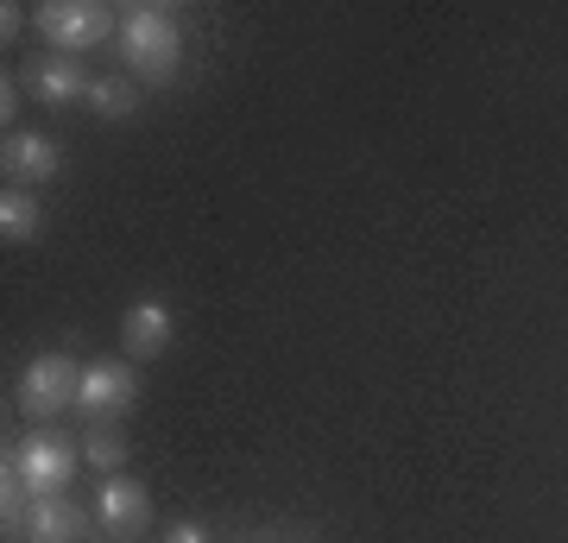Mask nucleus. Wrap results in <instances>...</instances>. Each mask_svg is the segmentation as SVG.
Masks as SVG:
<instances>
[{
	"instance_id": "f257e3e1",
	"label": "nucleus",
	"mask_w": 568,
	"mask_h": 543,
	"mask_svg": "<svg viewBox=\"0 0 568 543\" xmlns=\"http://www.w3.org/2000/svg\"><path fill=\"white\" fill-rule=\"evenodd\" d=\"M114 51L133 70V82H171L183 63V32L164 7H121L114 26Z\"/></svg>"
},
{
	"instance_id": "f03ea898",
	"label": "nucleus",
	"mask_w": 568,
	"mask_h": 543,
	"mask_svg": "<svg viewBox=\"0 0 568 543\" xmlns=\"http://www.w3.org/2000/svg\"><path fill=\"white\" fill-rule=\"evenodd\" d=\"M114 13H108L102 0H44L39 7V32L51 39V51L63 58H77V51H95V44L114 39Z\"/></svg>"
},
{
	"instance_id": "7ed1b4c3",
	"label": "nucleus",
	"mask_w": 568,
	"mask_h": 543,
	"mask_svg": "<svg viewBox=\"0 0 568 543\" xmlns=\"http://www.w3.org/2000/svg\"><path fill=\"white\" fill-rule=\"evenodd\" d=\"M77 392H82V366L70 354H39V361H26L20 373V411L26 418H63V411H77Z\"/></svg>"
},
{
	"instance_id": "20e7f679",
	"label": "nucleus",
	"mask_w": 568,
	"mask_h": 543,
	"mask_svg": "<svg viewBox=\"0 0 568 543\" xmlns=\"http://www.w3.org/2000/svg\"><path fill=\"white\" fill-rule=\"evenodd\" d=\"M13 462H20L26 486H32V500H51V493H70V474H77L82 449L58 430H32L20 449H13Z\"/></svg>"
},
{
	"instance_id": "39448f33",
	"label": "nucleus",
	"mask_w": 568,
	"mask_h": 543,
	"mask_svg": "<svg viewBox=\"0 0 568 543\" xmlns=\"http://www.w3.org/2000/svg\"><path fill=\"white\" fill-rule=\"evenodd\" d=\"M133 404H140V373H133V361H89L82 366L77 418L108 423V418H126Z\"/></svg>"
},
{
	"instance_id": "423d86ee",
	"label": "nucleus",
	"mask_w": 568,
	"mask_h": 543,
	"mask_svg": "<svg viewBox=\"0 0 568 543\" xmlns=\"http://www.w3.org/2000/svg\"><path fill=\"white\" fill-rule=\"evenodd\" d=\"M0 171H7V190H39V183H51L63 171V152L51 133H7Z\"/></svg>"
},
{
	"instance_id": "0eeeda50",
	"label": "nucleus",
	"mask_w": 568,
	"mask_h": 543,
	"mask_svg": "<svg viewBox=\"0 0 568 543\" xmlns=\"http://www.w3.org/2000/svg\"><path fill=\"white\" fill-rule=\"evenodd\" d=\"M26 89L44 101V108H70V101H89L95 82L82 77L77 58H63V51H44V58L26 63Z\"/></svg>"
},
{
	"instance_id": "6e6552de",
	"label": "nucleus",
	"mask_w": 568,
	"mask_h": 543,
	"mask_svg": "<svg viewBox=\"0 0 568 543\" xmlns=\"http://www.w3.org/2000/svg\"><path fill=\"white\" fill-rule=\"evenodd\" d=\"M95 519H102L114 537H133V531L152 524V493H145L133 474H108L102 493H95Z\"/></svg>"
},
{
	"instance_id": "1a4fd4ad",
	"label": "nucleus",
	"mask_w": 568,
	"mask_h": 543,
	"mask_svg": "<svg viewBox=\"0 0 568 543\" xmlns=\"http://www.w3.org/2000/svg\"><path fill=\"white\" fill-rule=\"evenodd\" d=\"M171 335H178V316L164 310V303H133L121 316V348H126V361H152V354H164L171 348Z\"/></svg>"
},
{
	"instance_id": "9d476101",
	"label": "nucleus",
	"mask_w": 568,
	"mask_h": 543,
	"mask_svg": "<svg viewBox=\"0 0 568 543\" xmlns=\"http://www.w3.org/2000/svg\"><path fill=\"white\" fill-rule=\"evenodd\" d=\"M26 537H32V543H82V537H89V512H82L70 493L32 500V512H26Z\"/></svg>"
},
{
	"instance_id": "9b49d317",
	"label": "nucleus",
	"mask_w": 568,
	"mask_h": 543,
	"mask_svg": "<svg viewBox=\"0 0 568 543\" xmlns=\"http://www.w3.org/2000/svg\"><path fill=\"white\" fill-rule=\"evenodd\" d=\"M39 228H44V215H39V197L32 190H7L0 197V241L26 247V241H39Z\"/></svg>"
},
{
	"instance_id": "f8f14e48",
	"label": "nucleus",
	"mask_w": 568,
	"mask_h": 543,
	"mask_svg": "<svg viewBox=\"0 0 568 543\" xmlns=\"http://www.w3.org/2000/svg\"><path fill=\"white\" fill-rule=\"evenodd\" d=\"M26 512H32V486H26L13 449H7V455H0V524H7V537L26 531Z\"/></svg>"
},
{
	"instance_id": "ddd939ff",
	"label": "nucleus",
	"mask_w": 568,
	"mask_h": 543,
	"mask_svg": "<svg viewBox=\"0 0 568 543\" xmlns=\"http://www.w3.org/2000/svg\"><path fill=\"white\" fill-rule=\"evenodd\" d=\"M89 108H95L102 121H126V114L140 108V82H133V77H95V89H89Z\"/></svg>"
},
{
	"instance_id": "4468645a",
	"label": "nucleus",
	"mask_w": 568,
	"mask_h": 543,
	"mask_svg": "<svg viewBox=\"0 0 568 543\" xmlns=\"http://www.w3.org/2000/svg\"><path fill=\"white\" fill-rule=\"evenodd\" d=\"M126 455H133V443H126L121 430H89V436H82V462L102 467V481H108V474H121Z\"/></svg>"
},
{
	"instance_id": "2eb2a0df",
	"label": "nucleus",
	"mask_w": 568,
	"mask_h": 543,
	"mask_svg": "<svg viewBox=\"0 0 568 543\" xmlns=\"http://www.w3.org/2000/svg\"><path fill=\"white\" fill-rule=\"evenodd\" d=\"M164 543H209V531L196 519H178L171 531H164Z\"/></svg>"
},
{
	"instance_id": "dca6fc26",
	"label": "nucleus",
	"mask_w": 568,
	"mask_h": 543,
	"mask_svg": "<svg viewBox=\"0 0 568 543\" xmlns=\"http://www.w3.org/2000/svg\"><path fill=\"white\" fill-rule=\"evenodd\" d=\"M13 114H20V89L0 82V121H7V133H13Z\"/></svg>"
}]
</instances>
